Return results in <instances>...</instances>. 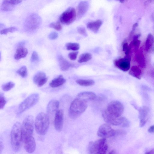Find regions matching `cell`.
<instances>
[{
    "label": "cell",
    "instance_id": "obj_1",
    "mask_svg": "<svg viewBox=\"0 0 154 154\" xmlns=\"http://www.w3.org/2000/svg\"><path fill=\"white\" fill-rule=\"evenodd\" d=\"M24 143L22 125L19 122L14 124L11 133V143L13 150L18 152L21 149Z\"/></svg>",
    "mask_w": 154,
    "mask_h": 154
},
{
    "label": "cell",
    "instance_id": "obj_2",
    "mask_svg": "<svg viewBox=\"0 0 154 154\" xmlns=\"http://www.w3.org/2000/svg\"><path fill=\"white\" fill-rule=\"evenodd\" d=\"M50 124L48 115L41 112L37 116L35 122V127L37 133L40 135H45L48 131Z\"/></svg>",
    "mask_w": 154,
    "mask_h": 154
},
{
    "label": "cell",
    "instance_id": "obj_3",
    "mask_svg": "<svg viewBox=\"0 0 154 154\" xmlns=\"http://www.w3.org/2000/svg\"><path fill=\"white\" fill-rule=\"evenodd\" d=\"M87 107V102L76 98L70 104L69 111L70 117L73 119L78 117L85 112Z\"/></svg>",
    "mask_w": 154,
    "mask_h": 154
},
{
    "label": "cell",
    "instance_id": "obj_4",
    "mask_svg": "<svg viewBox=\"0 0 154 154\" xmlns=\"http://www.w3.org/2000/svg\"><path fill=\"white\" fill-rule=\"evenodd\" d=\"M102 116L104 121L108 124L124 127H128L130 125L129 121L127 119L121 116L115 117L109 113L106 110L103 112Z\"/></svg>",
    "mask_w": 154,
    "mask_h": 154
},
{
    "label": "cell",
    "instance_id": "obj_5",
    "mask_svg": "<svg viewBox=\"0 0 154 154\" xmlns=\"http://www.w3.org/2000/svg\"><path fill=\"white\" fill-rule=\"evenodd\" d=\"M108 146L106 139L103 138L90 143L88 150L91 154H104L108 151Z\"/></svg>",
    "mask_w": 154,
    "mask_h": 154
},
{
    "label": "cell",
    "instance_id": "obj_6",
    "mask_svg": "<svg viewBox=\"0 0 154 154\" xmlns=\"http://www.w3.org/2000/svg\"><path fill=\"white\" fill-rule=\"evenodd\" d=\"M41 22V19L39 15L32 14L26 18L24 24L25 29L29 32L34 31L39 27Z\"/></svg>",
    "mask_w": 154,
    "mask_h": 154
},
{
    "label": "cell",
    "instance_id": "obj_7",
    "mask_svg": "<svg viewBox=\"0 0 154 154\" xmlns=\"http://www.w3.org/2000/svg\"><path fill=\"white\" fill-rule=\"evenodd\" d=\"M39 99V95L35 93L27 97L19 104L18 109V114L23 113L27 110L34 106Z\"/></svg>",
    "mask_w": 154,
    "mask_h": 154
},
{
    "label": "cell",
    "instance_id": "obj_8",
    "mask_svg": "<svg viewBox=\"0 0 154 154\" xmlns=\"http://www.w3.org/2000/svg\"><path fill=\"white\" fill-rule=\"evenodd\" d=\"M77 14L75 9L70 7L60 16V21L62 24L68 25L72 24L76 20Z\"/></svg>",
    "mask_w": 154,
    "mask_h": 154
},
{
    "label": "cell",
    "instance_id": "obj_9",
    "mask_svg": "<svg viewBox=\"0 0 154 154\" xmlns=\"http://www.w3.org/2000/svg\"><path fill=\"white\" fill-rule=\"evenodd\" d=\"M124 108L123 104L119 101H113L108 104L106 110L111 114L116 117H119L123 114Z\"/></svg>",
    "mask_w": 154,
    "mask_h": 154
},
{
    "label": "cell",
    "instance_id": "obj_10",
    "mask_svg": "<svg viewBox=\"0 0 154 154\" xmlns=\"http://www.w3.org/2000/svg\"><path fill=\"white\" fill-rule=\"evenodd\" d=\"M34 119L31 115L27 116L25 119L22 125V128L25 137L33 135L34 130Z\"/></svg>",
    "mask_w": 154,
    "mask_h": 154
},
{
    "label": "cell",
    "instance_id": "obj_11",
    "mask_svg": "<svg viewBox=\"0 0 154 154\" xmlns=\"http://www.w3.org/2000/svg\"><path fill=\"white\" fill-rule=\"evenodd\" d=\"M115 130L109 124H104L100 126L97 131V135L103 138L114 136Z\"/></svg>",
    "mask_w": 154,
    "mask_h": 154
},
{
    "label": "cell",
    "instance_id": "obj_12",
    "mask_svg": "<svg viewBox=\"0 0 154 154\" xmlns=\"http://www.w3.org/2000/svg\"><path fill=\"white\" fill-rule=\"evenodd\" d=\"M131 56H126L124 58L115 59L114 64L116 67L124 71H128L130 68Z\"/></svg>",
    "mask_w": 154,
    "mask_h": 154
},
{
    "label": "cell",
    "instance_id": "obj_13",
    "mask_svg": "<svg viewBox=\"0 0 154 154\" xmlns=\"http://www.w3.org/2000/svg\"><path fill=\"white\" fill-rule=\"evenodd\" d=\"M24 147L26 151L29 153L34 152L36 148V143L33 135L26 137L24 138Z\"/></svg>",
    "mask_w": 154,
    "mask_h": 154
},
{
    "label": "cell",
    "instance_id": "obj_14",
    "mask_svg": "<svg viewBox=\"0 0 154 154\" xmlns=\"http://www.w3.org/2000/svg\"><path fill=\"white\" fill-rule=\"evenodd\" d=\"M64 112L63 110H59L56 112L54 119L55 129L58 131H61L63 126Z\"/></svg>",
    "mask_w": 154,
    "mask_h": 154
},
{
    "label": "cell",
    "instance_id": "obj_15",
    "mask_svg": "<svg viewBox=\"0 0 154 154\" xmlns=\"http://www.w3.org/2000/svg\"><path fill=\"white\" fill-rule=\"evenodd\" d=\"M90 3L87 1L80 2L77 8V17L79 19L82 18L87 13L89 8Z\"/></svg>",
    "mask_w": 154,
    "mask_h": 154
},
{
    "label": "cell",
    "instance_id": "obj_16",
    "mask_svg": "<svg viewBox=\"0 0 154 154\" xmlns=\"http://www.w3.org/2000/svg\"><path fill=\"white\" fill-rule=\"evenodd\" d=\"M22 2L21 0H3L1 9L5 11H10L13 9L15 5L21 3Z\"/></svg>",
    "mask_w": 154,
    "mask_h": 154
},
{
    "label": "cell",
    "instance_id": "obj_17",
    "mask_svg": "<svg viewBox=\"0 0 154 154\" xmlns=\"http://www.w3.org/2000/svg\"><path fill=\"white\" fill-rule=\"evenodd\" d=\"M48 80L46 74L42 72H39L34 76L33 78L35 84L38 87H41L44 85Z\"/></svg>",
    "mask_w": 154,
    "mask_h": 154
},
{
    "label": "cell",
    "instance_id": "obj_18",
    "mask_svg": "<svg viewBox=\"0 0 154 154\" xmlns=\"http://www.w3.org/2000/svg\"><path fill=\"white\" fill-rule=\"evenodd\" d=\"M76 98L87 102L88 101L95 100L96 98V95L95 93L92 92H84L79 93Z\"/></svg>",
    "mask_w": 154,
    "mask_h": 154
},
{
    "label": "cell",
    "instance_id": "obj_19",
    "mask_svg": "<svg viewBox=\"0 0 154 154\" xmlns=\"http://www.w3.org/2000/svg\"><path fill=\"white\" fill-rule=\"evenodd\" d=\"M59 102L57 100H52L48 103L47 107V112L49 114L56 113L58 110Z\"/></svg>",
    "mask_w": 154,
    "mask_h": 154
},
{
    "label": "cell",
    "instance_id": "obj_20",
    "mask_svg": "<svg viewBox=\"0 0 154 154\" xmlns=\"http://www.w3.org/2000/svg\"><path fill=\"white\" fill-rule=\"evenodd\" d=\"M102 24V22L100 20H98L96 21L90 22L87 25V27L93 32L96 33Z\"/></svg>",
    "mask_w": 154,
    "mask_h": 154
},
{
    "label": "cell",
    "instance_id": "obj_21",
    "mask_svg": "<svg viewBox=\"0 0 154 154\" xmlns=\"http://www.w3.org/2000/svg\"><path fill=\"white\" fill-rule=\"evenodd\" d=\"M28 53L27 48L23 46H19L14 55V58L16 60H18L24 58L27 56Z\"/></svg>",
    "mask_w": 154,
    "mask_h": 154
},
{
    "label": "cell",
    "instance_id": "obj_22",
    "mask_svg": "<svg viewBox=\"0 0 154 154\" xmlns=\"http://www.w3.org/2000/svg\"><path fill=\"white\" fill-rule=\"evenodd\" d=\"M135 56V58L136 62L138 63L140 67L145 68V67L146 63L145 56L144 53L141 50L137 51Z\"/></svg>",
    "mask_w": 154,
    "mask_h": 154
},
{
    "label": "cell",
    "instance_id": "obj_23",
    "mask_svg": "<svg viewBox=\"0 0 154 154\" xmlns=\"http://www.w3.org/2000/svg\"><path fill=\"white\" fill-rule=\"evenodd\" d=\"M66 81L62 75H60L57 78L52 80L50 82V86L52 88H56L62 85Z\"/></svg>",
    "mask_w": 154,
    "mask_h": 154
},
{
    "label": "cell",
    "instance_id": "obj_24",
    "mask_svg": "<svg viewBox=\"0 0 154 154\" xmlns=\"http://www.w3.org/2000/svg\"><path fill=\"white\" fill-rule=\"evenodd\" d=\"M58 60L60 68L62 70L66 71L72 66V64L67 61L62 56H60Z\"/></svg>",
    "mask_w": 154,
    "mask_h": 154
},
{
    "label": "cell",
    "instance_id": "obj_25",
    "mask_svg": "<svg viewBox=\"0 0 154 154\" xmlns=\"http://www.w3.org/2000/svg\"><path fill=\"white\" fill-rule=\"evenodd\" d=\"M129 74L135 78L140 79L142 76V71L137 66H134L130 69Z\"/></svg>",
    "mask_w": 154,
    "mask_h": 154
},
{
    "label": "cell",
    "instance_id": "obj_26",
    "mask_svg": "<svg viewBox=\"0 0 154 154\" xmlns=\"http://www.w3.org/2000/svg\"><path fill=\"white\" fill-rule=\"evenodd\" d=\"M154 44V38L151 34L148 35L145 42V48L147 52L151 50Z\"/></svg>",
    "mask_w": 154,
    "mask_h": 154
},
{
    "label": "cell",
    "instance_id": "obj_27",
    "mask_svg": "<svg viewBox=\"0 0 154 154\" xmlns=\"http://www.w3.org/2000/svg\"><path fill=\"white\" fill-rule=\"evenodd\" d=\"M138 111L139 113V118L141 120L147 117L149 112V109L148 107L144 106L140 108Z\"/></svg>",
    "mask_w": 154,
    "mask_h": 154
},
{
    "label": "cell",
    "instance_id": "obj_28",
    "mask_svg": "<svg viewBox=\"0 0 154 154\" xmlns=\"http://www.w3.org/2000/svg\"><path fill=\"white\" fill-rule=\"evenodd\" d=\"M76 83L78 85L83 86H89L94 85L95 81L92 80L80 79L76 80Z\"/></svg>",
    "mask_w": 154,
    "mask_h": 154
},
{
    "label": "cell",
    "instance_id": "obj_29",
    "mask_svg": "<svg viewBox=\"0 0 154 154\" xmlns=\"http://www.w3.org/2000/svg\"><path fill=\"white\" fill-rule=\"evenodd\" d=\"M92 58V56L90 53H85L82 54L79 56L78 62L80 63H82L89 61Z\"/></svg>",
    "mask_w": 154,
    "mask_h": 154
},
{
    "label": "cell",
    "instance_id": "obj_30",
    "mask_svg": "<svg viewBox=\"0 0 154 154\" xmlns=\"http://www.w3.org/2000/svg\"><path fill=\"white\" fill-rule=\"evenodd\" d=\"M67 50L76 51L79 50L80 48L79 44L76 43L69 42L66 45Z\"/></svg>",
    "mask_w": 154,
    "mask_h": 154
},
{
    "label": "cell",
    "instance_id": "obj_31",
    "mask_svg": "<svg viewBox=\"0 0 154 154\" xmlns=\"http://www.w3.org/2000/svg\"><path fill=\"white\" fill-rule=\"evenodd\" d=\"M15 86V84L13 82H10L3 85L2 86V89L4 91H8L13 89Z\"/></svg>",
    "mask_w": 154,
    "mask_h": 154
},
{
    "label": "cell",
    "instance_id": "obj_32",
    "mask_svg": "<svg viewBox=\"0 0 154 154\" xmlns=\"http://www.w3.org/2000/svg\"><path fill=\"white\" fill-rule=\"evenodd\" d=\"M17 73L22 78H25L27 75V71L26 67L25 66H23L17 71Z\"/></svg>",
    "mask_w": 154,
    "mask_h": 154
},
{
    "label": "cell",
    "instance_id": "obj_33",
    "mask_svg": "<svg viewBox=\"0 0 154 154\" xmlns=\"http://www.w3.org/2000/svg\"><path fill=\"white\" fill-rule=\"evenodd\" d=\"M18 30V29L16 27H10L9 28L4 29L1 31V35H7L9 32L13 33L17 31Z\"/></svg>",
    "mask_w": 154,
    "mask_h": 154
},
{
    "label": "cell",
    "instance_id": "obj_34",
    "mask_svg": "<svg viewBox=\"0 0 154 154\" xmlns=\"http://www.w3.org/2000/svg\"><path fill=\"white\" fill-rule=\"evenodd\" d=\"M49 27L57 31H60L62 29V26L59 22L52 23L49 25Z\"/></svg>",
    "mask_w": 154,
    "mask_h": 154
},
{
    "label": "cell",
    "instance_id": "obj_35",
    "mask_svg": "<svg viewBox=\"0 0 154 154\" xmlns=\"http://www.w3.org/2000/svg\"><path fill=\"white\" fill-rule=\"evenodd\" d=\"M0 101H1V104H0V108L1 109H3L4 107L5 104L7 103L6 99L4 97L3 93L0 94Z\"/></svg>",
    "mask_w": 154,
    "mask_h": 154
},
{
    "label": "cell",
    "instance_id": "obj_36",
    "mask_svg": "<svg viewBox=\"0 0 154 154\" xmlns=\"http://www.w3.org/2000/svg\"><path fill=\"white\" fill-rule=\"evenodd\" d=\"M78 52H70L68 54V57L70 60H74L78 57Z\"/></svg>",
    "mask_w": 154,
    "mask_h": 154
},
{
    "label": "cell",
    "instance_id": "obj_37",
    "mask_svg": "<svg viewBox=\"0 0 154 154\" xmlns=\"http://www.w3.org/2000/svg\"><path fill=\"white\" fill-rule=\"evenodd\" d=\"M126 134V131L123 130L121 129L115 130L114 136L123 135Z\"/></svg>",
    "mask_w": 154,
    "mask_h": 154
},
{
    "label": "cell",
    "instance_id": "obj_38",
    "mask_svg": "<svg viewBox=\"0 0 154 154\" xmlns=\"http://www.w3.org/2000/svg\"><path fill=\"white\" fill-rule=\"evenodd\" d=\"M78 31L79 33L82 35L86 37L88 36L86 31L84 27H80L78 29Z\"/></svg>",
    "mask_w": 154,
    "mask_h": 154
},
{
    "label": "cell",
    "instance_id": "obj_39",
    "mask_svg": "<svg viewBox=\"0 0 154 154\" xmlns=\"http://www.w3.org/2000/svg\"><path fill=\"white\" fill-rule=\"evenodd\" d=\"M38 56L37 53L34 51L33 53L31 58V62H34L37 61L38 60Z\"/></svg>",
    "mask_w": 154,
    "mask_h": 154
},
{
    "label": "cell",
    "instance_id": "obj_40",
    "mask_svg": "<svg viewBox=\"0 0 154 154\" xmlns=\"http://www.w3.org/2000/svg\"><path fill=\"white\" fill-rule=\"evenodd\" d=\"M48 37L50 39H56L58 37V34L56 32H53L49 34Z\"/></svg>",
    "mask_w": 154,
    "mask_h": 154
},
{
    "label": "cell",
    "instance_id": "obj_41",
    "mask_svg": "<svg viewBox=\"0 0 154 154\" xmlns=\"http://www.w3.org/2000/svg\"><path fill=\"white\" fill-rule=\"evenodd\" d=\"M147 120V117L141 119L139 124V127L141 128L143 127L146 123Z\"/></svg>",
    "mask_w": 154,
    "mask_h": 154
},
{
    "label": "cell",
    "instance_id": "obj_42",
    "mask_svg": "<svg viewBox=\"0 0 154 154\" xmlns=\"http://www.w3.org/2000/svg\"><path fill=\"white\" fill-rule=\"evenodd\" d=\"M148 132L150 133H154V125H152L148 129Z\"/></svg>",
    "mask_w": 154,
    "mask_h": 154
},
{
    "label": "cell",
    "instance_id": "obj_43",
    "mask_svg": "<svg viewBox=\"0 0 154 154\" xmlns=\"http://www.w3.org/2000/svg\"><path fill=\"white\" fill-rule=\"evenodd\" d=\"M150 75L152 78H154V69H153L151 71Z\"/></svg>",
    "mask_w": 154,
    "mask_h": 154
},
{
    "label": "cell",
    "instance_id": "obj_44",
    "mask_svg": "<svg viewBox=\"0 0 154 154\" xmlns=\"http://www.w3.org/2000/svg\"><path fill=\"white\" fill-rule=\"evenodd\" d=\"M146 154H154V150H152L150 152H147Z\"/></svg>",
    "mask_w": 154,
    "mask_h": 154
},
{
    "label": "cell",
    "instance_id": "obj_45",
    "mask_svg": "<svg viewBox=\"0 0 154 154\" xmlns=\"http://www.w3.org/2000/svg\"><path fill=\"white\" fill-rule=\"evenodd\" d=\"M115 153H116V152L114 150H112L111 151H110L109 153L112 154H115Z\"/></svg>",
    "mask_w": 154,
    "mask_h": 154
},
{
    "label": "cell",
    "instance_id": "obj_46",
    "mask_svg": "<svg viewBox=\"0 0 154 154\" xmlns=\"http://www.w3.org/2000/svg\"><path fill=\"white\" fill-rule=\"evenodd\" d=\"M119 2L121 3H123L125 1V0H118Z\"/></svg>",
    "mask_w": 154,
    "mask_h": 154
}]
</instances>
